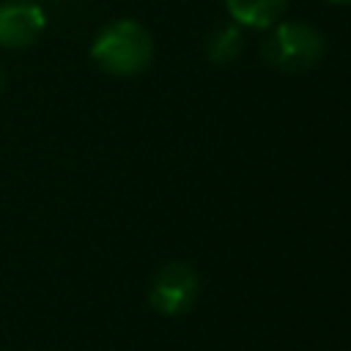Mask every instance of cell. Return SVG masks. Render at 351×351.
<instances>
[{"label": "cell", "instance_id": "obj_1", "mask_svg": "<svg viewBox=\"0 0 351 351\" xmlns=\"http://www.w3.org/2000/svg\"><path fill=\"white\" fill-rule=\"evenodd\" d=\"M88 55L93 66L110 77H137L154 60V38L137 19L121 16L99 27Z\"/></svg>", "mask_w": 351, "mask_h": 351}, {"label": "cell", "instance_id": "obj_2", "mask_svg": "<svg viewBox=\"0 0 351 351\" xmlns=\"http://www.w3.org/2000/svg\"><path fill=\"white\" fill-rule=\"evenodd\" d=\"M326 41L321 30L310 22L302 19H280L277 25L269 27V36L263 38L261 55L269 66L280 71H307L324 58Z\"/></svg>", "mask_w": 351, "mask_h": 351}, {"label": "cell", "instance_id": "obj_3", "mask_svg": "<svg viewBox=\"0 0 351 351\" xmlns=\"http://www.w3.org/2000/svg\"><path fill=\"white\" fill-rule=\"evenodd\" d=\"M200 296V274L186 261L162 263L148 282V304L162 315H184Z\"/></svg>", "mask_w": 351, "mask_h": 351}, {"label": "cell", "instance_id": "obj_4", "mask_svg": "<svg viewBox=\"0 0 351 351\" xmlns=\"http://www.w3.org/2000/svg\"><path fill=\"white\" fill-rule=\"evenodd\" d=\"M47 11L36 0H0V49H27L47 33Z\"/></svg>", "mask_w": 351, "mask_h": 351}, {"label": "cell", "instance_id": "obj_5", "mask_svg": "<svg viewBox=\"0 0 351 351\" xmlns=\"http://www.w3.org/2000/svg\"><path fill=\"white\" fill-rule=\"evenodd\" d=\"M225 8L239 27L269 30L285 16L288 0H225Z\"/></svg>", "mask_w": 351, "mask_h": 351}, {"label": "cell", "instance_id": "obj_6", "mask_svg": "<svg viewBox=\"0 0 351 351\" xmlns=\"http://www.w3.org/2000/svg\"><path fill=\"white\" fill-rule=\"evenodd\" d=\"M241 49H244V33L236 22L214 27L206 38V55L211 63H230L241 55Z\"/></svg>", "mask_w": 351, "mask_h": 351}, {"label": "cell", "instance_id": "obj_7", "mask_svg": "<svg viewBox=\"0 0 351 351\" xmlns=\"http://www.w3.org/2000/svg\"><path fill=\"white\" fill-rule=\"evenodd\" d=\"M5 82H8V77H5V69H3V63H0V96H3V90H5Z\"/></svg>", "mask_w": 351, "mask_h": 351}, {"label": "cell", "instance_id": "obj_8", "mask_svg": "<svg viewBox=\"0 0 351 351\" xmlns=\"http://www.w3.org/2000/svg\"><path fill=\"white\" fill-rule=\"evenodd\" d=\"M329 3H335V5H351V0H329Z\"/></svg>", "mask_w": 351, "mask_h": 351}]
</instances>
